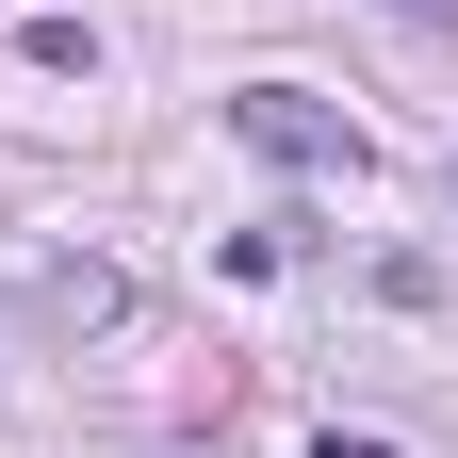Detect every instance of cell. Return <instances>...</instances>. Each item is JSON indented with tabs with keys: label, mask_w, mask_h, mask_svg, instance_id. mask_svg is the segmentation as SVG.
I'll return each instance as SVG.
<instances>
[{
	"label": "cell",
	"mask_w": 458,
	"mask_h": 458,
	"mask_svg": "<svg viewBox=\"0 0 458 458\" xmlns=\"http://www.w3.org/2000/svg\"><path fill=\"white\" fill-rule=\"evenodd\" d=\"M229 131H246L262 164H344V181H360V131H344L311 82H246V98H229Z\"/></svg>",
	"instance_id": "6da1fadb"
},
{
	"label": "cell",
	"mask_w": 458,
	"mask_h": 458,
	"mask_svg": "<svg viewBox=\"0 0 458 458\" xmlns=\"http://www.w3.org/2000/svg\"><path fill=\"white\" fill-rule=\"evenodd\" d=\"M33 311H49V327H114L131 278H114V262H33Z\"/></svg>",
	"instance_id": "7a4b0ae2"
},
{
	"label": "cell",
	"mask_w": 458,
	"mask_h": 458,
	"mask_svg": "<svg viewBox=\"0 0 458 458\" xmlns=\"http://www.w3.org/2000/svg\"><path fill=\"white\" fill-rule=\"evenodd\" d=\"M311 458H393V426H327V442H311Z\"/></svg>",
	"instance_id": "3957f363"
},
{
	"label": "cell",
	"mask_w": 458,
	"mask_h": 458,
	"mask_svg": "<svg viewBox=\"0 0 458 458\" xmlns=\"http://www.w3.org/2000/svg\"><path fill=\"white\" fill-rule=\"evenodd\" d=\"M393 17H442V0H393Z\"/></svg>",
	"instance_id": "277c9868"
}]
</instances>
